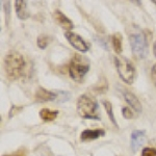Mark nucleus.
Listing matches in <instances>:
<instances>
[{
	"instance_id": "1",
	"label": "nucleus",
	"mask_w": 156,
	"mask_h": 156,
	"mask_svg": "<svg viewBox=\"0 0 156 156\" xmlns=\"http://www.w3.org/2000/svg\"><path fill=\"white\" fill-rule=\"evenodd\" d=\"M26 62L24 56L17 51L9 52L4 57V71L9 80L19 79L25 72Z\"/></svg>"
},
{
	"instance_id": "2",
	"label": "nucleus",
	"mask_w": 156,
	"mask_h": 156,
	"mask_svg": "<svg viewBox=\"0 0 156 156\" xmlns=\"http://www.w3.org/2000/svg\"><path fill=\"white\" fill-rule=\"evenodd\" d=\"M77 112L83 119L99 120V107L97 101L87 95H81L77 99Z\"/></svg>"
},
{
	"instance_id": "3",
	"label": "nucleus",
	"mask_w": 156,
	"mask_h": 156,
	"mask_svg": "<svg viewBox=\"0 0 156 156\" xmlns=\"http://www.w3.org/2000/svg\"><path fill=\"white\" fill-rule=\"evenodd\" d=\"M129 42L134 57L140 59L148 53V41L145 32L140 29H133L129 34Z\"/></svg>"
},
{
	"instance_id": "4",
	"label": "nucleus",
	"mask_w": 156,
	"mask_h": 156,
	"mask_svg": "<svg viewBox=\"0 0 156 156\" xmlns=\"http://www.w3.org/2000/svg\"><path fill=\"white\" fill-rule=\"evenodd\" d=\"M90 70L89 60L80 54H74L69 64V74L74 81L80 82Z\"/></svg>"
},
{
	"instance_id": "5",
	"label": "nucleus",
	"mask_w": 156,
	"mask_h": 156,
	"mask_svg": "<svg viewBox=\"0 0 156 156\" xmlns=\"http://www.w3.org/2000/svg\"><path fill=\"white\" fill-rule=\"evenodd\" d=\"M114 60L115 69H117V72L121 79L127 84L133 83L135 79V69L133 65L126 57L121 56V55H115Z\"/></svg>"
},
{
	"instance_id": "6",
	"label": "nucleus",
	"mask_w": 156,
	"mask_h": 156,
	"mask_svg": "<svg viewBox=\"0 0 156 156\" xmlns=\"http://www.w3.org/2000/svg\"><path fill=\"white\" fill-rule=\"evenodd\" d=\"M65 37L68 40V42L74 47L75 49L78 50L80 52H87L90 49V46L87 42L84 41L80 36H78L77 34L73 31H66L65 32Z\"/></svg>"
},
{
	"instance_id": "7",
	"label": "nucleus",
	"mask_w": 156,
	"mask_h": 156,
	"mask_svg": "<svg viewBox=\"0 0 156 156\" xmlns=\"http://www.w3.org/2000/svg\"><path fill=\"white\" fill-rule=\"evenodd\" d=\"M52 17H53L54 21L56 22L62 28L66 29L67 31H72V29L74 28L73 22L68 18L66 15L62 14L60 11H58V9H55L53 12V14H52Z\"/></svg>"
},
{
	"instance_id": "8",
	"label": "nucleus",
	"mask_w": 156,
	"mask_h": 156,
	"mask_svg": "<svg viewBox=\"0 0 156 156\" xmlns=\"http://www.w3.org/2000/svg\"><path fill=\"white\" fill-rule=\"evenodd\" d=\"M146 142V132L144 130H134L131 133V140H130V145L133 152L136 151L145 144Z\"/></svg>"
},
{
	"instance_id": "9",
	"label": "nucleus",
	"mask_w": 156,
	"mask_h": 156,
	"mask_svg": "<svg viewBox=\"0 0 156 156\" xmlns=\"http://www.w3.org/2000/svg\"><path fill=\"white\" fill-rule=\"evenodd\" d=\"M55 98H56V95H55L54 93L45 90L44 87H39L37 90L36 92V95H34V99H36V101L40 102V103L53 101Z\"/></svg>"
},
{
	"instance_id": "10",
	"label": "nucleus",
	"mask_w": 156,
	"mask_h": 156,
	"mask_svg": "<svg viewBox=\"0 0 156 156\" xmlns=\"http://www.w3.org/2000/svg\"><path fill=\"white\" fill-rule=\"evenodd\" d=\"M105 134V131L103 129H85L80 134V140L82 142H87V140H97V138L103 136Z\"/></svg>"
},
{
	"instance_id": "11",
	"label": "nucleus",
	"mask_w": 156,
	"mask_h": 156,
	"mask_svg": "<svg viewBox=\"0 0 156 156\" xmlns=\"http://www.w3.org/2000/svg\"><path fill=\"white\" fill-rule=\"evenodd\" d=\"M123 95H124L125 101L129 104L130 107L133 108L136 112H142V110H143L142 104H140V100L137 99V97L135 96L134 94H132L131 92H128V90H125V92L123 93Z\"/></svg>"
},
{
	"instance_id": "12",
	"label": "nucleus",
	"mask_w": 156,
	"mask_h": 156,
	"mask_svg": "<svg viewBox=\"0 0 156 156\" xmlns=\"http://www.w3.org/2000/svg\"><path fill=\"white\" fill-rule=\"evenodd\" d=\"M15 9H16V14L19 19L27 20L29 18V12L27 11L26 1H23V0L15 1Z\"/></svg>"
},
{
	"instance_id": "13",
	"label": "nucleus",
	"mask_w": 156,
	"mask_h": 156,
	"mask_svg": "<svg viewBox=\"0 0 156 156\" xmlns=\"http://www.w3.org/2000/svg\"><path fill=\"white\" fill-rule=\"evenodd\" d=\"M112 44L115 52L118 55H120L123 51V37L122 34L119 32H115L112 36Z\"/></svg>"
},
{
	"instance_id": "14",
	"label": "nucleus",
	"mask_w": 156,
	"mask_h": 156,
	"mask_svg": "<svg viewBox=\"0 0 156 156\" xmlns=\"http://www.w3.org/2000/svg\"><path fill=\"white\" fill-rule=\"evenodd\" d=\"M58 112L57 110H50L48 108H43L40 110V118L45 122H52L57 118Z\"/></svg>"
},
{
	"instance_id": "15",
	"label": "nucleus",
	"mask_w": 156,
	"mask_h": 156,
	"mask_svg": "<svg viewBox=\"0 0 156 156\" xmlns=\"http://www.w3.org/2000/svg\"><path fill=\"white\" fill-rule=\"evenodd\" d=\"M103 105H104L105 112H106V114L108 115V118H109L110 122H112L115 127H118V124H117V122H115V115H114V112H112V103H110L109 101H107V100H104V101H103Z\"/></svg>"
},
{
	"instance_id": "16",
	"label": "nucleus",
	"mask_w": 156,
	"mask_h": 156,
	"mask_svg": "<svg viewBox=\"0 0 156 156\" xmlns=\"http://www.w3.org/2000/svg\"><path fill=\"white\" fill-rule=\"evenodd\" d=\"M50 37L46 36V34H40L37 39V44L39 46L40 49H46L47 46L49 45L50 43Z\"/></svg>"
},
{
	"instance_id": "17",
	"label": "nucleus",
	"mask_w": 156,
	"mask_h": 156,
	"mask_svg": "<svg viewBox=\"0 0 156 156\" xmlns=\"http://www.w3.org/2000/svg\"><path fill=\"white\" fill-rule=\"evenodd\" d=\"M142 156H156V149L146 147L142 151Z\"/></svg>"
},
{
	"instance_id": "18",
	"label": "nucleus",
	"mask_w": 156,
	"mask_h": 156,
	"mask_svg": "<svg viewBox=\"0 0 156 156\" xmlns=\"http://www.w3.org/2000/svg\"><path fill=\"white\" fill-rule=\"evenodd\" d=\"M122 115H123V117H124L125 119H127V120L132 119V118H133V112H132V110L130 109L129 107H127V106L123 107V109H122Z\"/></svg>"
},
{
	"instance_id": "19",
	"label": "nucleus",
	"mask_w": 156,
	"mask_h": 156,
	"mask_svg": "<svg viewBox=\"0 0 156 156\" xmlns=\"http://www.w3.org/2000/svg\"><path fill=\"white\" fill-rule=\"evenodd\" d=\"M151 77H152L153 83H154L156 87V64L152 67V69H151Z\"/></svg>"
},
{
	"instance_id": "20",
	"label": "nucleus",
	"mask_w": 156,
	"mask_h": 156,
	"mask_svg": "<svg viewBox=\"0 0 156 156\" xmlns=\"http://www.w3.org/2000/svg\"><path fill=\"white\" fill-rule=\"evenodd\" d=\"M21 109H22V107H17V106H15V105H12V107L11 108V110H9V118H12L15 114H17V112H20Z\"/></svg>"
},
{
	"instance_id": "21",
	"label": "nucleus",
	"mask_w": 156,
	"mask_h": 156,
	"mask_svg": "<svg viewBox=\"0 0 156 156\" xmlns=\"http://www.w3.org/2000/svg\"><path fill=\"white\" fill-rule=\"evenodd\" d=\"M4 9H6V24H9V2H5L4 4Z\"/></svg>"
},
{
	"instance_id": "22",
	"label": "nucleus",
	"mask_w": 156,
	"mask_h": 156,
	"mask_svg": "<svg viewBox=\"0 0 156 156\" xmlns=\"http://www.w3.org/2000/svg\"><path fill=\"white\" fill-rule=\"evenodd\" d=\"M153 52H154V55L156 56V41L154 43V46H153Z\"/></svg>"
},
{
	"instance_id": "23",
	"label": "nucleus",
	"mask_w": 156,
	"mask_h": 156,
	"mask_svg": "<svg viewBox=\"0 0 156 156\" xmlns=\"http://www.w3.org/2000/svg\"><path fill=\"white\" fill-rule=\"evenodd\" d=\"M5 156H20V155H5Z\"/></svg>"
},
{
	"instance_id": "24",
	"label": "nucleus",
	"mask_w": 156,
	"mask_h": 156,
	"mask_svg": "<svg viewBox=\"0 0 156 156\" xmlns=\"http://www.w3.org/2000/svg\"><path fill=\"white\" fill-rule=\"evenodd\" d=\"M153 3H156V1H153Z\"/></svg>"
}]
</instances>
